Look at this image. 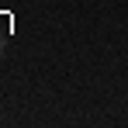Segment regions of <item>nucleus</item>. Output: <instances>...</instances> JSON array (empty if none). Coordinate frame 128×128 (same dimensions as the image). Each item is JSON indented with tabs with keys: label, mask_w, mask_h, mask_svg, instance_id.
Returning <instances> with one entry per match:
<instances>
[{
	"label": "nucleus",
	"mask_w": 128,
	"mask_h": 128,
	"mask_svg": "<svg viewBox=\"0 0 128 128\" xmlns=\"http://www.w3.org/2000/svg\"><path fill=\"white\" fill-rule=\"evenodd\" d=\"M0 56H4V48H0Z\"/></svg>",
	"instance_id": "f257e3e1"
}]
</instances>
